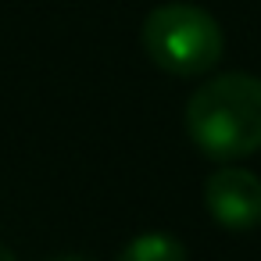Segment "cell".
Masks as SVG:
<instances>
[{"mask_svg": "<svg viewBox=\"0 0 261 261\" xmlns=\"http://www.w3.org/2000/svg\"><path fill=\"white\" fill-rule=\"evenodd\" d=\"M186 133L211 161H240L261 150V79L225 72L186 100Z\"/></svg>", "mask_w": 261, "mask_h": 261, "instance_id": "cell-1", "label": "cell"}, {"mask_svg": "<svg viewBox=\"0 0 261 261\" xmlns=\"http://www.w3.org/2000/svg\"><path fill=\"white\" fill-rule=\"evenodd\" d=\"M140 43L161 72L179 79L211 72L225 54V36L215 15L197 4H182V0L158 4L143 18Z\"/></svg>", "mask_w": 261, "mask_h": 261, "instance_id": "cell-2", "label": "cell"}, {"mask_svg": "<svg viewBox=\"0 0 261 261\" xmlns=\"http://www.w3.org/2000/svg\"><path fill=\"white\" fill-rule=\"evenodd\" d=\"M204 207L222 229L247 232L261 225V179L236 165L218 168L204 182Z\"/></svg>", "mask_w": 261, "mask_h": 261, "instance_id": "cell-3", "label": "cell"}, {"mask_svg": "<svg viewBox=\"0 0 261 261\" xmlns=\"http://www.w3.org/2000/svg\"><path fill=\"white\" fill-rule=\"evenodd\" d=\"M115 261H190V257H186V247H182L179 236H172V232H140L115 254Z\"/></svg>", "mask_w": 261, "mask_h": 261, "instance_id": "cell-4", "label": "cell"}, {"mask_svg": "<svg viewBox=\"0 0 261 261\" xmlns=\"http://www.w3.org/2000/svg\"><path fill=\"white\" fill-rule=\"evenodd\" d=\"M50 261H90V257H79V254H61V257H50Z\"/></svg>", "mask_w": 261, "mask_h": 261, "instance_id": "cell-5", "label": "cell"}, {"mask_svg": "<svg viewBox=\"0 0 261 261\" xmlns=\"http://www.w3.org/2000/svg\"><path fill=\"white\" fill-rule=\"evenodd\" d=\"M0 261H18V257H15V254H11V250H8L4 243H0Z\"/></svg>", "mask_w": 261, "mask_h": 261, "instance_id": "cell-6", "label": "cell"}]
</instances>
